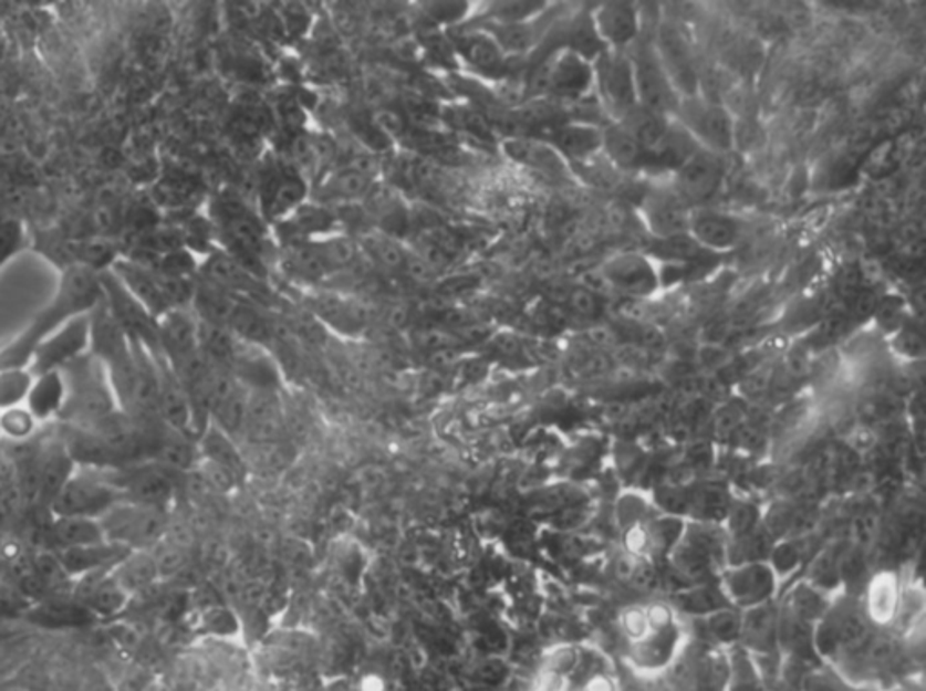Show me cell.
<instances>
[{
    "label": "cell",
    "instance_id": "obj_22",
    "mask_svg": "<svg viewBox=\"0 0 926 691\" xmlns=\"http://www.w3.org/2000/svg\"><path fill=\"white\" fill-rule=\"evenodd\" d=\"M601 135H603L601 150H605L615 167L623 170H637L649 165L639 142L623 124L610 122L605 129H601Z\"/></svg>",
    "mask_w": 926,
    "mask_h": 691
},
{
    "label": "cell",
    "instance_id": "obj_6",
    "mask_svg": "<svg viewBox=\"0 0 926 691\" xmlns=\"http://www.w3.org/2000/svg\"><path fill=\"white\" fill-rule=\"evenodd\" d=\"M594 91L610 122H623L637 107L634 67L628 51L605 50L592 62Z\"/></svg>",
    "mask_w": 926,
    "mask_h": 691
},
{
    "label": "cell",
    "instance_id": "obj_29",
    "mask_svg": "<svg viewBox=\"0 0 926 691\" xmlns=\"http://www.w3.org/2000/svg\"><path fill=\"white\" fill-rule=\"evenodd\" d=\"M40 426L30 409L25 406L19 408L8 409L0 413V443H8V446H24V443L35 442L37 435H39Z\"/></svg>",
    "mask_w": 926,
    "mask_h": 691
},
{
    "label": "cell",
    "instance_id": "obj_39",
    "mask_svg": "<svg viewBox=\"0 0 926 691\" xmlns=\"http://www.w3.org/2000/svg\"><path fill=\"white\" fill-rule=\"evenodd\" d=\"M894 656H896V647L887 637H877L868 645L867 661L872 664H887Z\"/></svg>",
    "mask_w": 926,
    "mask_h": 691
},
{
    "label": "cell",
    "instance_id": "obj_2",
    "mask_svg": "<svg viewBox=\"0 0 926 691\" xmlns=\"http://www.w3.org/2000/svg\"><path fill=\"white\" fill-rule=\"evenodd\" d=\"M60 371L64 374L67 386V402L60 422L76 428H93L111 415L122 411L107 371L93 355H84Z\"/></svg>",
    "mask_w": 926,
    "mask_h": 691
},
{
    "label": "cell",
    "instance_id": "obj_36",
    "mask_svg": "<svg viewBox=\"0 0 926 691\" xmlns=\"http://www.w3.org/2000/svg\"><path fill=\"white\" fill-rule=\"evenodd\" d=\"M22 241V230L15 221L0 223V266L15 254Z\"/></svg>",
    "mask_w": 926,
    "mask_h": 691
},
{
    "label": "cell",
    "instance_id": "obj_34",
    "mask_svg": "<svg viewBox=\"0 0 926 691\" xmlns=\"http://www.w3.org/2000/svg\"><path fill=\"white\" fill-rule=\"evenodd\" d=\"M894 605H896V583L892 577H882L872 587V614L883 619L894 613L896 608Z\"/></svg>",
    "mask_w": 926,
    "mask_h": 691
},
{
    "label": "cell",
    "instance_id": "obj_17",
    "mask_svg": "<svg viewBox=\"0 0 926 691\" xmlns=\"http://www.w3.org/2000/svg\"><path fill=\"white\" fill-rule=\"evenodd\" d=\"M73 597L93 617L118 616L131 599L129 594L116 582L113 570L80 577L73 583Z\"/></svg>",
    "mask_w": 926,
    "mask_h": 691
},
{
    "label": "cell",
    "instance_id": "obj_13",
    "mask_svg": "<svg viewBox=\"0 0 926 691\" xmlns=\"http://www.w3.org/2000/svg\"><path fill=\"white\" fill-rule=\"evenodd\" d=\"M590 19L605 50L628 51L639 40V8L632 2H605L590 13Z\"/></svg>",
    "mask_w": 926,
    "mask_h": 691
},
{
    "label": "cell",
    "instance_id": "obj_42",
    "mask_svg": "<svg viewBox=\"0 0 926 691\" xmlns=\"http://www.w3.org/2000/svg\"><path fill=\"white\" fill-rule=\"evenodd\" d=\"M637 567H639V565H637L632 557H624V559H621V562L617 563L615 573H617V576H620L621 579L628 582V579H634L635 573H637Z\"/></svg>",
    "mask_w": 926,
    "mask_h": 691
},
{
    "label": "cell",
    "instance_id": "obj_4",
    "mask_svg": "<svg viewBox=\"0 0 926 691\" xmlns=\"http://www.w3.org/2000/svg\"><path fill=\"white\" fill-rule=\"evenodd\" d=\"M105 542L127 551H149L156 547L167 533L164 509L147 507L139 503L122 502L100 517Z\"/></svg>",
    "mask_w": 926,
    "mask_h": 691
},
{
    "label": "cell",
    "instance_id": "obj_21",
    "mask_svg": "<svg viewBox=\"0 0 926 691\" xmlns=\"http://www.w3.org/2000/svg\"><path fill=\"white\" fill-rule=\"evenodd\" d=\"M547 144L552 145L563 159L592 158L603 145L600 127L590 124H565L552 127Z\"/></svg>",
    "mask_w": 926,
    "mask_h": 691
},
{
    "label": "cell",
    "instance_id": "obj_23",
    "mask_svg": "<svg viewBox=\"0 0 926 691\" xmlns=\"http://www.w3.org/2000/svg\"><path fill=\"white\" fill-rule=\"evenodd\" d=\"M51 551L62 548L87 547L105 542L100 520L95 517H55L51 516Z\"/></svg>",
    "mask_w": 926,
    "mask_h": 691
},
{
    "label": "cell",
    "instance_id": "obj_15",
    "mask_svg": "<svg viewBox=\"0 0 926 691\" xmlns=\"http://www.w3.org/2000/svg\"><path fill=\"white\" fill-rule=\"evenodd\" d=\"M35 463L39 505L50 509L56 494L62 491L71 474L75 473L76 463L59 435L35 443Z\"/></svg>",
    "mask_w": 926,
    "mask_h": 691
},
{
    "label": "cell",
    "instance_id": "obj_5",
    "mask_svg": "<svg viewBox=\"0 0 926 691\" xmlns=\"http://www.w3.org/2000/svg\"><path fill=\"white\" fill-rule=\"evenodd\" d=\"M674 118L700 149L724 156L735 147L733 118L715 100L703 95L680 98Z\"/></svg>",
    "mask_w": 926,
    "mask_h": 691
},
{
    "label": "cell",
    "instance_id": "obj_8",
    "mask_svg": "<svg viewBox=\"0 0 926 691\" xmlns=\"http://www.w3.org/2000/svg\"><path fill=\"white\" fill-rule=\"evenodd\" d=\"M634 67L635 91L639 107L660 116L675 115L680 96L669 82L666 71L660 65L659 56L655 53L654 42H641L628 50Z\"/></svg>",
    "mask_w": 926,
    "mask_h": 691
},
{
    "label": "cell",
    "instance_id": "obj_10",
    "mask_svg": "<svg viewBox=\"0 0 926 691\" xmlns=\"http://www.w3.org/2000/svg\"><path fill=\"white\" fill-rule=\"evenodd\" d=\"M724 156L697 149L679 169L675 170L674 190L689 207L706 203L719 192L724 184Z\"/></svg>",
    "mask_w": 926,
    "mask_h": 691
},
{
    "label": "cell",
    "instance_id": "obj_18",
    "mask_svg": "<svg viewBox=\"0 0 926 691\" xmlns=\"http://www.w3.org/2000/svg\"><path fill=\"white\" fill-rule=\"evenodd\" d=\"M55 553L60 565L75 583L90 574L110 573L131 551L114 543L102 542L87 547L62 548Z\"/></svg>",
    "mask_w": 926,
    "mask_h": 691
},
{
    "label": "cell",
    "instance_id": "obj_31",
    "mask_svg": "<svg viewBox=\"0 0 926 691\" xmlns=\"http://www.w3.org/2000/svg\"><path fill=\"white\" fill-rule=\"evenodd\" d=\"M201 451H204L205 460L219 463L228 471H232L238 477L243 471L244 462L241 460L238 449L233 448L230 438L218 426H210L201 438Z\"/></svg>",
    "mask_w": 926,
    "mask_h": 691
},
{
    "label": "cell",
    "instance_id": "obj_40",
    "mask_svg": "<svg viewBox=\"0 0 926 691\" xmlns=\"http://www.w3.org/2000/svg\"><path fill=\"white\" fill-rule=\"evenodd\" d=\"M569 303L570 306L578 312V314L586 315V317H592V315L600 312V303H597V299H595L594 294H590L589 290L585 289L574 290L572 295H570Z\"/></svg>",
    "mask_w": 926,
    "mask_h": 691
},
{
    "label": "cell",
    "instance_id": "obj_9",
    "mask_svg": "<svg viewBox=\"0 0 926 691\" xmlns=\"http://www.w3.org/2000/svg\"><path fill=\"white\" fill-rule=\"evenodd\" d=\"M91 312L71 318L42 341L31 355L28 368L33 375L59 371L90 354Z\"/></svg>",
    "mask_w": 926,
    "mask_h": 691
},
{
    "label": "cell",
    "instance_id": "obj_28",
    "mask_svg": "<svg viewBox=\"0 0 926 691\" xmlns=\"http://www.w3.org/2000/svg\"><path fill=\"white\" fill-rule=\"evenodd\" d=\"M313 303H315V312L337 328L355 332L366 324V310L355 301H347L337 295H321Z\"/></svg>",
    "mask_w": 926,
    "mask_h": 691
},
{
    "label": "cell",
    "instance_id": "obj_41",
    "mask_svg": "<svg viewBox=\"0 0 926 691\" xmlns=\"http://www.w3.org/2000/svg\"><path fill=\"white\" fill-rule=\"evenodd\" d=\"M624 627H626V632L632 634V636L643 637L649 627L648 616L643 613H637V610H632V613L624 616Z\"/></svg>",
    "mask_w": 926,
    "mask_h": 691
},
{
    "label": "cell",
    "instance_id": "obj_33",
    "mask_svg": "<svg viewBox=\"0 0 926 691\" xmlns=\"http://www.w3.org/2000/svg\"><path fill=\"white\" fill-rule=\"evenodd\" d=\"M466 55L478 70L489 73L503 70L506 64V53L491 36H472L467 40Z\"/></svg>",
    "mask_w": 926,
    "mask_h": 691
},
{
    "label": "cell",
    "instance_id": "obj_12",
    "mask_svg": "<svg viewBox=\"0 0 926 691\" xmlns=\"http://www.w3.org/2000/svg\"><path fill=\"white\" fill-rule=\"evenodd\" d=\"M610 289L628 297L646 299L659 290L660 274L648 255L624 252L610 259L603 270Z\"/></svg>",
    "mask_w": 926,
    "mask_h": 691
},
{
    "label": "cell",
    "instance_id": "obj_32",
    "mask_svg": "<svg viewBox=\"0 0 926 691\" xmlns=\"http://www.w3.org/2000/svg\"><path fill=\"white\" fill-rule=\"evenodd\" d=\"M729 594L735 596L737 601L757 603L766 597L771 588V579L768 573L760 567L746 568L740 574H735L728 582Z\"/></svg>",
    "mask_w": 926,
    "mask_h": 691
},
{
    "label": "cell",
    "instance_id": "obj_26",
    "mask_svg": "<svg viewBox=\"0 0 926 691\" xmlns=\"http://www.w3.org/2000/svg\"><path fill=\"white\" fill-rule=\"evenodd\" d=\"M113 576L124 587L125 593L133 596L159 579L158 565L150 551H131L113 568Z\"/></svg>",
    "mask_w": 926,
    "mask_h": 691
},
{
    "label": "cell",
    "instance_id": "obj_19",
    "mask_svg": "<svg viewBox=\"0 0 926 691\" xmlns=\"http://www.w3.org/2000/svg\"><path fill=\"white\" fill-rule=\"evenodd\" d=\"M688 234L706 252H728L740 239V224L728 214L714 210H691Z\"/></svg>",
    "mask_w": 926,
    "mask_h": 691
},
{
    "label": "cell",
    "instance_id": "obj_20",
    "mask_svg": "<svg viewBox=\"0 0 926 691\" xmlns=\"http://www.w3.org/2000/svg\"><path fill=\"white\" fill-rule=\"evenodd\" d=\"M67 402V386L62 371H45L35 375L30 395L25 398V408L39 420L40 426L60 422Z\"/></svg>",
    "mask_w": 926,
    "mask_h": 691
},
{
    "label": "cell",
    "instance_id": "obj_7",
    "mask_svg": "<svg viewBox=\"0 0 926 691\" xmlns=\"http://www.w3.org/2000/svg\"><path fill=\"white\" fill-rule=\"evenodd\" d=\"M652 42L677 95L680 98L700 95L699 67L686 31L677 22L664 20Z\"/></svg>",
    "mask_w": 926,
    "mask_h": 691
},
{
    "label": "cell",
    "instance_id": "obj_27",
    "mask_svg": "<svg viewBox=\"0 0 926 691\" xmlns=\"http://www.w3.org/2000/svg\"><path fill=\"white\" fill-rule=\"evenodd\" d=\"M370 185H372V178L367 175V170L350 165L333 172L326 179V184L321 187V199L324 203L357 201L370 192Z\"/></svg>",
    "mask_w": 926,
    "mask_h": 691
},
{
    "label": "cell",
    "instance_id": "obj_37",
    "mask_svg": "<svg viewBox=\"0 0 926 691\" xmlns=\"http://www.w3.org/2000/svg\"><path fill=\"white\" fill-rule=\"evenodd\" d=\"M709 630L720 639H733L740 632V621L733 614L719 613L709 619Z\"/></svg>",
    "mask_w": 926,
    "mask_h": 691
},
{
    "label": "cell",
    "instance_id": "obj_35",
    "mask_svg": "<svg viewBox=\"0 0 926 691\" xmlns=\"http://www.w3.org/2000/svg\"><path fill=\"white\" fill-rule=\"evenodd\" d=\"M545 8L543 2H501L498 4V15L507 24H523L530 17L540 15V11Z\"/></svg>",
    "mask_w": 926,
    "mask_h": 691
},
{
    "label": "cell",
    "instance_id": "obj_38",
    "mask_svg": "<svg viewBox=\"0 0 926 691\" xmlns=\"http://www.w3.org/2000/svg\"><path fill=\"white\" fill-rule=\"evenodd\" d=\"M204 474L208 482L212 483L214 488H218L219 491H230L236 483V474L232 471H228L223 465L210 462V460H205Z\"/></svg>",
    "mask_w": 926,
    "mask_h": 691
},
{
    "label": "cell",
    "instance_id": "obj_16",
    "mask_svg": "<svg viewBox=\"0 0 926 691\" xmlns=\"http://www.w3.org/2000/svg\"><path fill=\"white\" fill-rule=\"evenodd\" d=\"M641 216L649 232L660 241L688 234L691 207L674 189L654 190L643 199Z\"/></svg>",
    "mask_w": 926,
    "mask_h": 691
},
{
    "label": "cell",
    "instance_id": "obj_3",
    "mask_svg": "<svg viewBox=\"0 0 926 691\" xmlns=\"http://www.w3.org/2000/svg\"><path fill=\"white\" fill-rule=\"evenodd\" d=\"M122 500L114 469L76 468L48 511L55 517L100 520Z\"/></svg>",
    "mask_w": 926,
    "mask_h": 691
},
{
    "label": "cell",
    "instance_id": "obj_30",
    "mask_svg": "<svg viewBox=\"0 0 926 691\" xmlns=\"http://www.w3.org/2000/svg\"><path fill=\"white\" fill-rule=\"evenodd\" d=\"M33 378L28 366H0V413L24 406Z\"/></svg>",
    "mask_w": 926,
    "mask_h": 691
},
{
    "label": "cell",
    "instance_id": "obj_25",
    "mask_svg": "<svg viewBox=\"0 0 926 691\" xmlns=\"http://www.w3.org/2000/svg\"><path fill=\"white\" fill-rule=\"evenodd\" d=\"M507 150H509L512 159L527 165V167H532V169L540 170V172H545L549 176H565V159L561 158L560 153L547 142L514 139V142H509Z\"/></svg>",
    "mask_w": 926,
    "mask_h": 691
},
{
    "label": "cell",
    "instance_id": "obj_24",
    "mask_svg": "<svg viewBox=\"0 0 926 691\" xmlns=\"http://www.w3.org/2000/svg\"><path fill=\"white\" fill-rule=\"evenodd\" d=\"M288 227V243L313 241L318 235L332 234L335 229V216L321 205H301L298 210L283 219Z\"/></svg>",
    "mask_w": 926,
    "mask_h": 691
},
{
    "label": "cell",
    "instance_id": "obj_1",
    "mask_svg": "<svg viewBox=\"0 0 926 691\" xmlns=\"http://www.w3.org/2000/svg\"><path fill=\"white\" fill-rule=\"evenodd\" d=\"M102 299L100 272L87 266H70L60 274L59 289L40 310L30 326L0 348V366H28L31 355L48 335L71 318L90 314Z\"/></svg>",
    "mask_w": 926,
    "mask_h": 691
},
{
    "label": "cell",
    "instance_id": "obj_11",
    "mask_svg": "<svg viewBox=\"0 0 926 691\" xmlns=\"http://www.w3.org/2000/svg\"><path fill=\"white\" fill-rule=\"evenodd\" d=\"M540 87L566 100H580L594 90V65L574 51L555 53L541 70Z\"/></svg>",
    "mask_w": 926,
    "mask_h": 691
},
{
    "label": "cell",
    "instance_id": "obj_14",
    "mask_svg": "<svg viewBox=\"0 0 926 691\" xmlns=\"http://www.w3.org/2000/svg\"><path fill=\"white\" fill-rule=\"evenodd\" d=\"M304 196L306 185L301 172L283 165L268 167L259 184V198L264 214L270 219H287L303 205Z\"/></svg>",
    "mask_w": 926,
    "mask_h": 691
}]
</instances>
